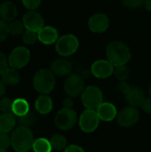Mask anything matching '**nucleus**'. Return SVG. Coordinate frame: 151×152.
Returning a JSON list of instances; mask_svg holds the SVG:
<instances>
[{"instance_id":"obj_19","label":"nucleus","mask_w":151,"mask_h":152,"mask_svg":"<svg viewBox=\"0 0 151 152\" xmlns=\"http://www.w3.org/2000/svg\"><path fill=\"white\" fill-rule=\"evenodd\" d=\"M53 100L50 96H48V94H40L35 102L36 110L41 115H46L50 113L53 110Z\"/></svg>"},{"instance_id":"obj_17","label":"nucleus","mask_w":151,"mask_h":152,"mask_svg":"<svg viewBox=\"0 0 151 152\" xmlns=\"http://www.w3.org/2000/svg\"><path fill=\"white\" fill-rule=\"evenodd\" d=\"M50 69L55 75V77H68L71 74L72 64L68 60L58 59L52 62Z\"/></svg>"},{"instance_id":"obj_12","label":"nucleus","mask_w":151,"mask_h":152,"mask_svg":"<svg viewBox=\"0 0 151 152\" xmlns=\"http://www.w3.org/2000/svg\"><path fill=\"white\" fill-rule=\"evenodd\" d=\"M22 22L26 29L36 33L44 26V18L39 12L36 11H29L26 12L22 17Z\"/></svg>"},{"instance_id":"obj_13","label":"nucleus","mask_w":151,"mask_h":152,"mask_svg":"<svg viewBox=\"0 0 151 152\" xmlns=\"http://www.w3.org/2000/svg\"><path fill=\"white\" fill-rule=\"evenodd\" d=\"M109 27V19L104 13H95L88 20V28L93 33H103Z\"/></svg>"},{"instance_id":"obj_29","label":"nucleus","mask_w":151,"mask_h":152,"mask_svg":"<svg viewBox=\"0 0 151 152\" xmlns=\"http://www.w3.org/2000/svg\"><path fill=\"white\" fill-rule=\"evenodd\" d=\"M12 102L13 101L8 97L0 99V111L2 113H12Z\"/></svg>"},{"instance_id":"obj_6","label":"nucleus","mask_w":151,"mask_h":152,"mask_svg":"<svg viewBox=\"0 0 151 152\" xmlns=\"http://www.w3.org/2000/svg\"><path fill=\"white\" fill-rule=\"evenodd\" d=\"M81 101L85 109L96 110L103 102L101 90L95 86H89L85 88L81 94Z\"/></svg>"},{"instance_id":"obj_22","label":"nucleus","mask_w":151,"mask_h":152,"mask_svg":"<svg viewBox=\"0 0 151 152\" xmlns=\"http://www.w3.org/2000/svg\"><path fill=\"white\" fill-rule=\"evenodd\" d=\"M29 110V105L25 99L18 98L15 99L12 102V113L17 116H23L27 114Z\"/></svg>"},{"instance_id":"obj_9","label":"nucleus","mask_w":151,"mask_h":152,"mask_svg":"<svg viewBox=\"0 0 151 152\" xmlns=\"http://www.w3.org/2000/svg\"><path fill=\"white\" fill-rule=\"evenodd\" d=\"M30 60V52L26 46H17L10 53L8 63L11 68L20 69L24 68Z\"/></svg>"},{"instance_id":"obj_20","label":"nucleus","mask_w":151,"mask_h":152,"mask_svg":"<svg viewBox=\"0 0 151 152\" xmlns=\"http://www.w3.org/2000/svg\"><path fill=\"white\" fill-rule=\"evenodd\" d=\"M2 80L6 86H17L20 83V73L16 69L13 68H8L3 74H2Z\"/></svg>"},{"instance_id":"obj_24","label":"nucleus","mask_w":151,"mask_h":152,"mask_svg":"<svg viewBox=\"0 0 151 152\" xmlns=\"http://www.w3.org/2000/svg\"><path fill=\"white\" fill-rule=\"evenodd\" d=\"M32 149L34 152H52L53 151L50 140H47L43 137L37 138L34 141Z\"/></svg>"},{"instance_id":"obj_5","label":"nucleus","mask_w":151,"mask_h":152,"mask_svg":"<svg viewBox=\"0 0 151 152\" xmlns=\"http://www.w3.org/2000/svg\"><path fill=\"white\" fill-rule=\"evenodd\" d=\"M79 47V41L75 35L66 34L60 37L55 43L57 53L62 57H68L74 54Z\"/></svg>"},{"instance_id":"obj_2","label":"nucleus","mask_w":151,"mask_h":152,"mask_svg":"<svg viewBox=\"0 0 151 152\" xmlns=\"http://www.w3.org/2000/svg\"><path fill=\"white\" fill-rule=\"evenodd\" d=\"M34 136L28 127L19 126L11 135V143L16 152L29 151L34 143Z\"/></svg>"},{"instance_id":"obj_18","label":"nucleus","mask_w":151,"mask_h":152,"mask_svg":"<svg viewBox=\"0 0 151 152\" xmlns=\"http://www.w3.org/2000/svg\"><path fill=\"white\" fill-rule=\"evenodd\" d=\"M18 15V9L16 5L11 1H4L0 4V18L1 20L10 22Z\"/></svg>"},{"instance_id":"obj_15","label":"nucleus","mask_w":151,"mask_h":152,"mask_svg":"<svg viewBox=\"0 0 151 152\" xmlns=\"http://www.w3.org/2000/svg\"><path fill=\"white\" fill-rule=\"evenodd\" d=\"M59 37L58 30L53 26H44L37 32V39L43 45H50L55 44Z\"/></svg>"},{"instance_id":"obj_10","label":"nucleus","mask_w":151,"mask_h":152,"mask_svg":"<svg viewBox=\"0 0 151 152\" xmlns=\"http://www.w3.org/2000/svg\"><path fill=\"white\" fill-rule=\"evenodd\" d=\"M140 119V112L137 108L127 106L122 109L117 116V124L121 127L129 128L138 123Z\"/></svg>"},{"instance_id":"obj_26","label":"nucleus","mask_w":151,"mask_h":152,"mask_svg":"<svg viewBox=\"0 0 151 152\" xmlns=\"http://www.w3.org/2000/svg\"><path fill=\"white\" fill-rule=\"evenodd\" d=\"M8 24H9L10 34H12L13 36H20L24 33L25 26H24L22 20H13L10 21Z\"/></svg>"},{"instance_id":"obj_33","label":"nucleus","mask_w":151,"mask_h":152,"mask_svg":"<svg viewBox=\"0 0 151 152\" xmlns=\"http://www.w3.org/2000/svg\"><path fill=\"white\" fill-rule=\"evenodd\" d=\"M25 8L29 11H35L39 8L41 4V0H21Z\"/></svg>"},{"instance_id":"obj_37","label":"nucleus","mask_w":151,"mask_h":152,"mask_svg":"<svg viewBox=\"0 0 151 152\" xmlns=\"http://www.w3.org/2000/svg\"><path fill=\"white\" fill-rule=\"evenodd\" d=\"M64 152H85V150L78 146V145H76V144H72V145H69L65 150Z\"/></svg>"},{"instance_id":"obj_30","label":"nucleus","mask_w":151,"mask_h":152,"mask_svg":"<svg viewBox=\"0 0 151 152\" xmlns=\"http://www.w3.org/2000/svg\"><path fill=\"white\" fill-rule=\"evenodd\" d=\"M9 34H10V31H9L8 22L0 19V43L4 41L7 38Z\"/></svg>"},{"instance_id":"obj_28","label":"nucleus","mask_w":151,"mask_h":152,"mask_svg":"<svg viewBox=\"0 0 151 152\" xmlns=\"http://www.w3.org/2000/svg\"><path fill=\"white\" fill-rule=\"evenodd\" d=\"M36 40H38L36 32L26 29V31H24V33L22 34V42L27 45H34L36 42Z\"/></svg>"},{"instance_id":"obj_36","label":"nucleus","mask_w":151,"mask_h":152,"mask_svg":"<svg viewBox=\"0 0 151 152\" xmlns=\"http://www.w3.org/2000/svg\"><path fill=\"white\" fill-rule=\"evenodd\" d=\"M143 111L147 114H151V96L145 99L142 106Z\"/></svg>"},{"instance_id":"obj_35","label":"nucleus","mask_w":151,"mask_h":152,"mask_svg":"<svg viewBox=\"0 0 151 152\" xmlns=\"http://www.w3.org/2000/svg\"><path fill=\"white\" fill-rule=\"evenodd\" d=\"M132 85H130L129 83H127L126 81H121L120 83H119V85H118V91L121 93V94H123L124 95L126 94V92L129 90V88H130V86H131Z\"/></svg>"},{"instance_id":"obj_31","label":"nucleus","mask_w":151,"mask_h":152,"mask_svg":"<svg viewBox=\"0 0 151 152\" xmlns=\"http://www.w3.org/2000/svg\"><path fill=\"white\" fill-rule=\"evenodd\" d=\"M145 0H122L124 6L129 9H137L144 5Z\"/></svg>"},{"instance_id":"obj_25","label":"nucleus","mask_w":151,"mask_h":152,"mask_svg":"<svg viewBox=\"0 0 151 152\" xmlns=\"http://www.w3.org/2000/svg\"><path fill=\"white\" fill-rule=\"evenodd\" d=\"M36 121V116L35 115V113L31 111H28L27 114L23 116L17 117L16 118V122L20 125V126H25L28 128L33 126Z\"/></svg>"},{"instance_id":"obj_32","label":"nucleus","mask_w":151,"mask_h":152,"mask_svg":"<svg viewBox=\"0 0 151 152\" xmlns=\"http://www.w3.org/2000/svg\"><path fill=\"white\" fill-rule=\"evenodd\" d=\"M11 145V137H9L7 133L0 131V149L7 150Z\"/></svg>"},{"instance_id":"obj_39","label":"nucleus","mask_w":151,"mask_h":152,"mask_svg":"<svg viewBox=\"0 0 151 152\" xmlns=\"http://www.w3.org/2000/svg\"><path fill=\"white\" fill-rule=\"evenodd\" d=\"M5 84L3 82V80L2 79H0V99H2L3 97H4V94H5Z\"/></svg>"},{"instance_id":"obj_16","label":"nucleus","mask_w":151,"mask_h":152,"mask_svg":"<svg viewBox=\"0 0 151 152\" xmlns=\"http://www.w3.org/2000/svg\"><path fill=\"white\" fill-rule=\"evenodd\" d=\"M96 112L99 116L100 120L104 122H110L113 121L115 118H117V107L111 103L103 102L96 110Z\"/></svg>"},{"instance_id":"obj_23","label":"nucleus","mask_w":151,"mask_h":152,"mask_svg":"<svg viewBox=\"0 0 151 152\" xmlns=\"http://www.w3.org/2000/svg\"><path fill=\"white\" fill-rule=\"evenodd\" d=\"M50 142L53 147V150L55 151H64L69 146L67 138L61 134H53L50 139Z\"/></svg>"},{"instance_id":"obj_34","label":"nucleus","mask_w":151,"mask_h":152,"mask_svg":"<svg viewBox=\"0 0 151 152\" xmlns=\"http://www.w3.org/2000/svg\"><path fill=\"white\" fill-rule=\"evenodd\" d=\"M9 68L8 63V58L5 56V54L2 52H0V76Z\"/></svg>"},{"instance_id":"obj_8","label":"nucleus","mask_w":151,"mask_h":152,"mask_svg":"<svg viewBox=\"0 0 151 152\" xmlns=\"http://www.w3.org/2000/svg\"><path fill=\"white\" fill-rule=\"evenodd\" d=\"M100 124L99 116L94 110L85 109L78 118V126L82 132L91 134L94 132Z\"/></svg>"},{"instance_id":"obj_42","label":"nucleus","mask_w":151,"mask_h":152,"mask_svg":"<svg viewBox=\"0 0 151 152\" xmlns=\"http://www.w3.org/2000/svg\"><path fill=\"white\" fill-rule=\"evenodd\" d=\"M149 92H150V96H151V84H150V89H149Z\"/></svg>"},{"instance_id":"obj_11","label":"nucleus","mask_w":151,"mask_h":152,"mask_svg":"<svg viewBox=\"0 0 151 152\" xmlns=\"http://www.w3.org/2000/svg\"><path fill=\"white\" fill-rule=\"evenodd\" d=\"M115 67L108 60H98L91 66V73L97 78H108L114 74Z\"/></svg>"},{"instance_id":"obj_1","label":"nucleus","mask_w":151,"mask_h":152,"mask_svg":"<svg viewBox=\"0 0 151 152\" xmlns=\"http://www.w3.org/2000/svg\"><path fill=\"white\" fill-rule=\"evenodd\" d=\"M107 60L114 66L126 65L131 59V50L129 46L119 40L111 41L106 48Z\"/></svg>"},{"instance_id":"obj_7","label":"nucleus","mask_w":151,"mask_h":152,"mask_svg":"<svg viewBox=\"0 0 151 152\" xmlns=\"http://www.w3.org/2000/svg\"><path fill=\"white\" fill-rule=\"evenodd\" d=\"M85 88V80L83 77L77 73L69 75L63 85L65 94L72 98L81 96Z\"/></svg>"},{"instance_id":"obj_4","label":"nucleus","mask_w":151,"mask_h":152,"mask_svg":"<svg viewBox=\"0 0 151 152\" xmlns=\"http://www.w3.org/2000/svg\"><path fill=\"white\" fill-rule=\"evenodd\" d=\"M78 122L77 113L72 108L61 109L54 118V124L61 131H69L72 129Z\"/></svg>"},{"instance_id":"obj_3","label":"nucleus","mask_w":151,"mask_h":152,"mask_svg":"<svg viewBox=\"0 0 151 152\" xmlns=\"http://www.w3.org/2000/svg\"><path fill=\"white\" fill-rule=\"evenodd\" d=\"M55 75L48 69H38L33 77V86L41 94H49L55 87Z\"/></svg>"},{"instance_id":"obj_38","label":"nucleus","mask_w":151,"mask_h":152,"mask_svg":"<svg viewBox=\"0 0 151 152\" xmlns=\"http://www.w3.org/2000/svg\"><path fill=\"white\" fill-rule=\"evenodd\" d=\"M62 104H63V107H65V108H72L73 105H74L73 98H72V97H69V96L66 97V98L63 100Z\"/></svg>"},{"instance_id":"obj_41","label":"nucleus","mask_w":151,"mask_h":152,"mask_svg":"<svg viewBox=\"0 0 151 152\" xmlns=\"http://www.w3.org/2000/svg\"><path fill=\"white\" fill-rule=\"evenodd\" d=\"M0 152H7L6 150H3V149H0Z\"/></svg>"},{"instance_id":"obj_14","label":"nucleus","mask_w":151,"mask_h":152,"mask_svg":"<svg viewBox=\"0 0 151 152\" xmlns=\"http://www.w3.org/2000/svg\"><path fill=\"white\" fill-rule=\"evenodd\" d=\"M125 97L129 105L135 108L142 107L147 98L145 92L137 86H131L129 90L125 94Z\"/></svg>"},{"instance_id":"obj_21","label":"nucleus","mask_w":151,"mask_h":152,"mask_svg":"<svg viewBox=\"0 0 151 152\" xmlns=\"http://www.w3.org/2000/svg\"><path fill=\"white\" fill-rule=\"evenodd\" d=\"M16 123V118L12 113H3L0 116V131L4 133L11 132Z\"/></svg>"},{"instance_id":"obj_40","label":"nucleus","mask_w":151,"mask_h":152,"mask_svg":"<svg viewBox=\"0 0 151 152\" xmlns=\"http://www.w3.org/2000/svg\"><path fill=\"white\" fill-rule=\"evenodd\" d=\"M144 7L146 8L147 11H149L150 12H151V0H145Z\"/></svg>"},{"instance_id":"obj_27","label":"nucleus","mask_w":151,"mask_h":152,"mask_svg":"<svg viewBox=\"0 0 151 152\" xmlns=\"http://www.w3.org/2000/svg\"><path fill=\"white\" fill-rule=\"evenodd\" d=\"M114 75L115 77L121 82V81H126L130 75V70L127 68L126 65H121L115 67L114 69Z\"/></svg>"}]
</instances>
